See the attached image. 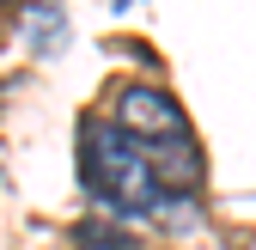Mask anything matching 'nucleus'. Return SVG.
I'll return each instance as SVG.
<instances>
[{"label":"nucleus","instance_id":"obj_1","mask_svg":"<svg viewBox=\"0 0 256 250\" xmlns=\"http://www.w3.org/2000/svg\"><path fill=\"white\" fill-rule=\"evenodd\" d=\"M80 183L86 196L122 214V220H140V214H165V196L152 190V171H146V152L140 140H128L116 122H80Z\"/></svg>","mask_w":256,"mask_h":250},{"label":"nucleus","instance_id":"obj_2","mask_svg":"<svg viewBox=\"0 0 256 250\" xmlns=\"http://www.w3.org/2000/svg\"><path fill=\"white\" fill-rule=\"evenodd\" d=\"M116 128L128 140L152 146V140L189 134V122H183V104H171L158 86H116Z\"/></svg>","mask_w":256,"mask_h":250},{"label":"nucleus","instance_id":"obj_3","mask_svg":"<svg viewBox=\"0 0 256 250\" xmlns=\"http://www.w3.org/2000/svg\"><path fill=\"white\" fill-rule=\"evenodd\" d=\"M140 152H146L152 190L165 196V202H183V196L202 183V152H196V134H177V140H152V146H140Z\"/></svg>","mask_w":256,"mask_h":250}]
</instances>
